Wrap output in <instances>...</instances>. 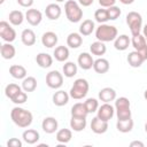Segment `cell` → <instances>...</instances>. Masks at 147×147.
Instances as JSON below:
<instances>
[{"label": "cell", "instance_id": "6da1fadb", "mask_svg": "<svg viewBox=\"0 0 147 147\" xmlns=\"http://www.w3.org/2000/svg\"><path fill=\"white\" fill-rule=\"evenodd\" d=\"M10 118L15 125L22 129L29 127L33 121L32 113L22 107H14L10 111Z\"/></svg>", "mask_w": 147, "mask_h": 147}, {"label": "cell", "instance_id": "7a4b0ae2", "mask_svg": "<svg viewBox=\"0 0 147 147\" xmlns=\"http://www.w3.org/2000/svg\"><path fill=\"white\" fill-rule=\"evenodd\" d=\"M117 36H118V31L114 25L102 23L95 29V38L102 42L114 41Z\"/></svg>", "mask_w": 147, "mask_h": 147}, {"label": "cell", "instance_id": "3957f363", "mask_svg": "<svg viewBox=\"0 0 147 147\" xmlns=\"http://www.w3.org/2000/svg\"><path fill=\"white\" fill-rule=\"evenodd\" d=\"M64 13L69 22L78 23L83 18V9L79 6V2L75 0H67L64 5Z\"/></svg>", "mask_w": 147, "mask_h": 147}, {"label": "cell", "instance_id": "277c9868", "mask_svg": "<svg viewBox=\"0 0 147 147\" xmlns=\"http://www.w3.org/2000/svg\"><path fill=\"white\" fill-rule=\"evenodd\" d=\"M88 90H90L88 82L84 78H78L74 82V85L71 86L69 94H70V98L75 99V100H80L86 96Z\"/></svg>", "mask_w": 147, "mask_h": 147}, {"label": "cell", "instance_id": "5b68a950", "mask_svg": "<svg viewBox=\"0 0 147 147\" xmlns=\"http://www.w3.org/2000/svg\"><path fill=\"white\" fill-rule=\"evenodd\" d=\"M115 113L117 119H127L131 118V103L130 100L125 96L116 98L115 100Z\"/></svg>", "mask_w": 147, "mask_h": 147}, {"label": "cell", "instance_id": "8992f818", "mask_svg": "<svg viewBox=\"0 0 147 147\" xmlns=\"http://www.w3.org/2000/svg\"><path fill=\"white\" fill-rule=\"evenodd\" d=\"M126 24L132 36H138L142 31V16L138 11H130L126 17Z\"/></svg>", "mask_w": 147, "mask_h": 147}, {"label": "cell", "instance_id": "52a82bcc", "mask_svg": "<svg viewBox=\"0 0 147 147\" xmlns=\"http://www.w3.org/2000/svg\"><path fill=\"white\" fill-rule=\"evenodd\" d=\"M46 84L49 88L59 90L63 85V75L57 70H52L46 75Z\"/></svg>", "mask_w": 147, "mask_h": 147}, {"label": "cell", "instance_id": "ba28073f", "mask_svg": "<svg viewBox=\"0 0 147 147\" xmlns=\"http://www.w3.org/2000/svg\"><path fill=\"white\" fill-rule=\"evenodd\" d=\"M0 37L6 42H13L16 39V31L14 28H11V25L8 22L1 21L0 22Z\"/></svg>", "mask_w": 147, "mask_h": 147}, {"label": "cell", "instance_id": "9c48e42d", "mask_svg": "<svg viewBox=\"0 0 147 147\" xmlns=\"http://www.w3.org/2000/svg\"><path fill=\"white\" fill-rule=\"evenodd\" d=\"M131 44L134 51L139 52L144 56V59L147 60V40L145 39V37L141 33L138 36H132Z\"/></svg>", "mask_w": 147, "mask_h": 147}, {"label": "cell", "instance_id": "30bf717a", "mask_svg": "<svg viewBox=\"0 0 147 147\" xmlns=\"http://www.w3.org/2000/svg\"><path fill=\"white\" fill-rule=\"evenodd\" d=\"M96 116L99 118H101L102 121H106L108 122L109 119L113 118L114 114H115V107H113L110 103L108 102H103V105L99 106L98 110H96Z\"/></svg>", "mask_w": 147, "mask_h": 147}, {"label": "cell", "instance_id": "8fae6325", "mask_svg": "<svg viewBox=\"0 0 147 147\" xmlns=\"http://www.w3.org/2000/svg\"><path fill=\"white\" fill-rule=\"evenodd\" d=\"M25 20L28 21V23L32 26H37L40 24V22L42 21V14L40 10L36 9V8H30L26 10L25 13Z\"/></svg>", "mask_w": 147, "mask_h": 147}, {"label": "cell", "instance_id": "7c38bea8", "mask_svg": "<svg viewBox=\"0 0 147 147\" xmlns=\"http://www.w3.org/2000/svg\"><path fill=\"white\" fill-rule=\"evenodd\" d=\"M57 127H59V123H57V119L55 117L48 116V117H45L41 122V129L47 134H52V133L56 132Z\"/></svg>", "mask_w": 147, "mask_h": 147}, {"label": "cell", "instance_id": "4fadbf2b", "mask_svg": "<svg viewBox=\"0 0 147 147\" xmlns=\"http://www.w3.org/2000/svg\"><path fill=\"white\" fill-rule=\"evenodd\" d=\"M91 130L95 133V134H103L107 132L108 130V122L102 121L101 118H99L98 116L92 118L91 122Z\"/></svg>", "mask_w": 147, "mask_h": 147}, {"label": "cell", "instance_id": "5bb4252c", "mask_svg": "<svg viewBox=\"0 0 147 147\" xmlns=\"http://www.w3.org/2000/svg\"><path fill=\"white\" fill-rule=\"evenodd\" d=\"M77 63L83 70H90L91 68H93L94 60H93V57L90 53L83 52V53L79 54V56L77 59Z\"/></svg>", "mask_w": 147, "mask_h": 147}, {"label": "cell", "instance_id": "9a60e30c", "mask_svg": "<svg viewBox=\"0 0 147 147\" xmlns=\"http://www.w3.org/2000/svg\"><path fill=\"white\" fill-rule=\"evenodd\" d=\"M45 14H46L47 18H49L52 21H56L60 18V16L62 14V9L57 3H49L46 6Z\"/></svg>", "mask_w": 147, "mask_h": 147}, {"label": "cell", "instance_id": "2e32d148", "mask_svg": "<svg viewBox=\"0 0 147 147\" xmlns=\"http://www.w3.org/2000/svg\"><path fill=\"white\" fill-rule=\"evenodd\" d=\"M59 41L57 34L53 31H47L41 36V44L47 48H53Z\"/></svg>", "mask_w": 147, "mask_h": 147}, {"label": "cell", "instance_id": "e0dca14e", "mask_svg": "<svg viewBox=\"0 0 147 147\" xmlns=\"http://www.w3.org/2000/svg\"><path fill=\"white\" fill-rule=\"evenodd\" d=\"M99 100L110 103L116 100V91L113 87H103L99 91Z\"/></svg>", "mask_w": 147, "mask_h": 147}, {"label": "cell", "instance_id": "ac0fdd59", "mask_svg": "<svg viewBox=\"0 0 147 147\" xmlns=\"http://www.w3.org/2000/svg\"><path fill=\"white\" fill-rule=\"evenodd\" d=\"M69 98H70V94L67 93L65 91L63 90H59L56 91L54 94H53V103L57 107H62V106H65L68 102H69Z\"/></svg>", "mask_w": 147, "mask_h": 147}, {"label": "cell", "instance_id": "d6986e66", "mask_svg": "<svg viewBox=\"0 0 147 147\" xmlns=\"http://www.w3.org/2000/svg\"><path fill=\"white\" fill-rule=\"evenodd\" d=\"M126 61H127V63H129L132 68H139V67H141V64H142L146 60L144 59V56H142L139 52L132 51V52L129 53V55H127V57H126Z\"/></svg>", "mask_w": 147, "mask_h": 147}, {"label": "cell", "instance_id": "ffe728a7", "mask_svg": "<svg viewBox=\"0 0 147 147\" xmlns=\"http://www.w3.org/2000/svg\"><path fill=\"white\" fill-rule=\"evenodd\" d=\"M22 139L24 142H26L28 145H33L36 144L39 139H40V134L37 130L34 129H26L23 133H22Z\"/></svg>", "mask_w": 147, "mask_h": 147}, {"label": "cell", "instance_id": "44dd1931", "mask_svg": "<svg viewBox=\"0 0 147 147\" xmlns=\"http://www.w3.org/2000/svg\"><path fill=\"white\" fill-rule=\"evenodd\" d=\"M109 68H110V64H109V61L107 59H103V57H99L96 60H94V64H93V69L96 74H100V75H103L106 72L109 71Z\"/></svg>", "mask_w": 147, "mask_h": 147}, {"label": "cell", "instance_id": "7402d4cb", "mask_svg": "<svg viewBox=\"0 0 147 147\" xmlns=\"http://www.w3.org/2000/svg\"><path fill=\"white\" fill-rule=\"evenodd\" d=\"M83 44V36L79 32H71L67 37V45L70 48H78Z\"/></svg>", "mask_w": 147, "mask_h": 147}, {"label": "cell", "instance_id": "603a6c76", "mask_svg": "<svg viewBox=\"0 0 147 147\" xmlns=\"http://www.w3.org/2000/svg\"><path fill=\"white\" fill-rule=\"evenodd\" d=\"M130 44H131V39L126 34L117 36L116 39L114 40V47L117 51H125V49H127Z\"/></svg>", "mask_w": 147, "mask_h": 147}, {"label": "cell", "instance_id": "cb8c5ba5", "mask_svg": "<svg viewBox=\"0 0 147 147\" xmlns=\"http://www.w3.org/2000/svg\"><path fill=\"white\" fill-rule=\"evenodd\" d=\"M36 62L40 68H49L53 64V57L48 53H39L36 56Z\"/></svg>", "mask_w": 147, "mask_h": 147}, {"label": "cell", "instance_id": "d4e9b609", "mask_svg": "<svg viewBox=\"0 0 147 147\" xmlns=\"http://www.w3.org/2000/svg\"><path fill=\"white\" fill-rule=\"evenodd\" d=\"M9 74L15 79H24L28 75L26 69L21 64H13L9 67Z\"/></svg>", "mask_w": 147, "mask_h": 147}, {"label": "cell", "instance_id": "484cf974", "mask_svg": "<svg viewBox=\"0 0 147 147\" xmlns=\"http://www.w3.org/2000/svg\"><path fill=\"white\" fill-rule=\"evenodd\" d=\"M21 40L25 46H32L36 44V33L31 29H24L21 33Z\"/></svg>", "mask_w": 147, "mask_h": 147}, {"label": "cell", "instance_id": "4316f807", "mask_svg": "<svg viewBox=\"0 0 147 147\" xmlns=\"http://www.w3.org/2000/svg\"><path fill=\"white\" fill-rule=\"evenodd\" d=\"M53 55H54V57H55L56 61H59V62H65L69 59V55H70L69 48L67 46H57V47H55Z\"/></svg>", "mask_w": 147, "mask_h": 147}, {"label": "cell", "instance_id": "83f0119b", "mask_svg": "<svg viewBox=\"0 0 147 147\" xmlns=\"http://www.w3.org/2000/svg\"><path fill=\"white\" fill-rule=\"evenodd\" d=\"M133 119L132 118H127V119H117V123H116V129L117 131L122 132V133H127V132H131L132 129H133Z\"/></svg>", "mask_w": 147, "mask_h": 147}, {"label": "cell", "instance_id": "f1b7e54d", "mask_svg": "<svg viewBox=\"0 0 147 147\" xmlns=\"http://www.w3.org/2000/svg\"><path fill=\"white\" fill-rule=\"evenodd\" d=\"M0 53H1V56L5 60H10V59H13L15 56L16 49L10 42H5L0 47Z\"/></svg>", "mask_w": 147, "mask_h": 147}, {"label": "cell", "instance_id": "f546056e", "mask_svg": "<svg viewBox=\"0 0 147 147\" xmlns=\"http://www.w3.org/2000/svg\"><path fill=\"white\" fill-rule=\"evenodd\" d=\"M70 127L76 131V132H80L86 127V118L85 117H76V116H71L70 119Z\"/></svg>", "mask_w": 147, "mask_h": 147}, {"label": "cell", "instance_id": "4dcf8cb0", "mask_svg": "<svg viewBox=\"0 0 147 147\" xmlns=\"http://www.w3.org/2000/svg\"><path fill=\"white\" fill-rule=\"evenodd\" d=\"M90 52L91 54L93 55H96V56H102L105 55V53L107 52V47L105 45V42L100 41V40H96L94 42L91 44L90 46Z\"/></svg>", "mask_w": 147, "mask_h": 147}, {"label": "cell", "instance_id": "1f68e13d", "mask_svg": "<svg viewBox=\"0 0 147 147\" xmlns=\"http://www.w3.org/2000/svg\"><path fill=\"white\" fill-rule=\"evenodd\" d=\"M88 111L84 105V102H77L71 107V116L76 117H87Z\"/></svg>", "mask_w": 147, "mask_h": 147}, {"label": "cell", "instance_id": "d6a6232c", "mask_svg": "<svg viewBox=\"0 0 147 147\" xmlns=\"http://www.w3.org/2000/svg\"><path fill=\"white\" fill-rule=\"evenodd\" d=\"M24 17H25V15L21 10H11L9 13V16H8L9 23L11 25H15V26L21 25L23 23V21H24Z\"/></svg>", "mask_w": 147, "mask_h": 147}, {"label": "cell", "instance_id": "836d02e7", "mask_svg": "<svg viewBox=\"0 0 147 147\" xmlns=\"http://www.w3.org/2000/svg\"><path fill=\"white\" fill-rule=\"evenodd\" d=\"M94 29H95L94 22L92 20H85V21H83V23L79 26V33L82 36H90V34H92Z\"/></svg>", "mask_w": 147, "mask_h": 147}, {"label": "cell", "instance_id": "e575fe53", "mask_svg": "<svg viewBox=\"0 0 147 147\" xmlns=\"http://www.w3.org/2000/svg\"><path fill=\"white\" fill-rule=\"evenodd\" d=\"M72 132L69 129H61L56 132V141L59 144H67L71 140Z\"/></svg>", "mask_w": 147, "mask_h": 147}, {"label": "cell", "instance_id": "d590c367", "mask_svg": "<svg viewBox=\"0 0 147 147\" xmlns=\"http://www.w3.org/2000/svg\"><path fill=\"white\" fill-rule=\"evenodd\" d=\"M22 88L25 92H33L37 88V79L32 76H28L22 82Z\"/></svg>", "mask_w": 147, "mask_h": 147}, {"label": "cell", "instance_id": "8d00e7d4", "mask_svg": "<svg viewBox=\"0 0 147 147\" xmlns=\"http://www.w3.org/2000/svg\"><path fill=\"white\" fill-rule=\"evenodd\" d=\"M77 64L74 63V62H65L63 64V68H62V71H63V75L67 77V78H72L76 74H77Z\"/></svg>", "mask_w": 147, "mask_h": 147}, {"label": "cell", "instance_id": "74e56055", "mask_svg": "<svg viewBox=\"0 0 147 147\" xmlns=\"http://www.w3.org/2000/svg\"><path fill=\"white\" fill-rule=\"evenodd\" d=\"M23 88L21 87V86H18L17 84H14V83H10V84H8L6 87H5V94H6V96L8 98V99H13L16 94H18L21 91H22Z\"/></svg>", "mask_w": 147, "mask_h": 147}, {"label": "cell", "instance_id": "f35d334b", "mask_svg": "<svg viewBox=\"0 0 147 147\" xmlns=\"http://www.w3.org/2000/svg\"><path fill=\"white\" fill-rule=\"evenodd\" d=\"M94 18L98 23L102 24V23H106L109 21V16H108V11H107V8H100V9H96L95 13H94Z\"/></svg>", "mask_w": 147, "mask_h": 147}, {"label": "cell", "instance_id": "ab89813d", "mask_svg": "<svg viewBox=\"0 0 147 147\" xmlns=\"http://www.w3.org/2000/svg\"><path fill=\"white\" fill-rule=\"evenodd\" d=\"M84 105L88 111V114H92V113H95L99 108V101L94 98H88L84 101Z\"/></svg>", "mask_w": 147, "mask_h": 147}, {"label": "cell", "instance_id": "60d3db41", "mask_svg": "<svg viewBox=\"0 0 147 147\" xmlns=\"http://www.w3.org/2000/svg\"><path fill=\"white\" fill-rule=\"evenodd\" d=\"M107 11H108V16H109V20L110 21H115V20H117L121 16V9L117 6L108 7L107 8Z\"/></svg>", "mask_w": 147, "mask_h": 147}, {"label": "cell", "instance_id": "b9f144b4", "mask_svg": "<svg viewBox=\"0 0 147 147\" xmlns=\"http://www.w3.org/2000/svg\"><path fill=\"white\" fill-rule=\"evenodd\" d=\"M26 100H28V94H26V92L23 91V90L11 99V101H13L15 105H22V103L26 102Z\"/></svg>", "mask_w": 147, "mask_h": 147}, {"label": "cell", "instance_id": "7bdbcfd3", "mask_svg": "<svg viewBox=\"0 0 147 147\" xmlns=\"http://www.w3.org/2000/svg\"><path fill=\"white\" fill-rule=\"evenodd\" d=\"M22 141L17 138H10L7 141V147H22Z\"/></svg>", "mask_w": 147, "mask_h": 147}, {"label": "cell", "instance_id": "ee69618b", "mask_svg": "<svg viewBox=\"0 0 147 147\" xmlns=\"http://www.w3.org/2000/svg\"><path fill=\"white\" fill-rule=\"evenodd\" d=\"M115 3H116V0H99V5L102 8H108V7L115 6Z\"/></svg>", "mask_w": 147, "mask_h": 147}, {"label": "cell", "instance_id": "f6af8a7d", "mask_svg": "<svg viewBox=\"0 0 147 147\" xmlns=\"http://www.w3.org/2000/svg\"><path fill=\"white\" fill-rule=\"evenodd\" d=\"M16 1L21 7L24 8H30L33 5V0H16Z\"/></svg>", "mask_w": 147, "mask_h": 147}, {"label": "cell", "instance_id": "bcb514c9", "mask_svg": "<svg viewBox=\"0 0 147 147\" xmlns=\"http://www.w3.org/2000/svg\"><path fill=\"white\" fill-rule=\"evenodd\" d=\"M78 2H79V5H82L83 7H88V6H91V5L94 2V0H78Z\"/></svg>", "mask_w": 147, "mask_h": 147}, {"label": "cell", "instance_id": "7dc6e473", "mask_svg": "<svg viewBox=\"0 0 147 147\" xmlns=\"http://www.w3.org/2000/svg\"><path fill=\"white\" fill-rule=\"evenodd\" d=\"M130 146L131 147H144L145 145H144V142H141V141H138V140H134V141H132V142H130Z\"/></svg>", "mask_w": 147, "mask_h": 147}, {"label": "cell", "instance_id": "c3c4849f", "mask_svg": "<svg viewBox=\"0 0 147 147\" xmlns=\"http://www.w3.org/2000/svg\"><path fill=\"white\" fill-rule=\"evenodd\" d=\"M142 36L145 37V39L147 40V23L142 26Z\"/></svg>", "mask_w": 147, "mask_h": 147}, {"label": "cell", "instance_id": "681fc988", "mask_svg": "<svg viewBox=\"0 0 147 147\" xmlns=\"http://www.w3.org/2000/svg\"><path fill=\"white\" fill-rule=\"evenodd\" d=\"M119 2H122L123 5H131L134 2V0H119Z\"/></svg>", "mask_w": 147, "mask_h": 147}, {"label": "cell", "instance_id": "f907efd6", "mask_svg": "<svg viewBox=\"0 0 147 147\" xmlns=\"http://www.w3.org/2000/svg\"><path fill=\"white\" fill-rule=\"evenodd\" d=\"M144 98H145V100L147 101V88H146V91L144 92Z\"/></svg>", "mask_w": 147, "mask_h": 147}, {"label": "cell", "instance_id": "816d5d0a", "mask_svg": "<svg viewBox=\"0 0 147 147\" xmlns=\"http://www.w3.org/2000/svg\"><path fill=\"white\" fill-rule=\"evenodd\" d=\"M145 132L147 133V122H146V124H145Z\"/></svg>", "mask_w": 147, "mask_h": 147}, {"label": "cell", "instance_id": "f5cc1de1", "mask_svg": "<svg viewBox=\"0 0 147 147\" xmlns=\"http://www.w3.org/2000/svg\"><path fill=\"white\" fill-rule=\"evenodd\" d=\"M55 1H57V2H63L64 0H55Z\"/></svg>", "mask_w": 147, "mask_h": 147}, {"label": "cell", "instance_id": "db71d44e", "mask_svg": "<svg viewBox=\"0 0 147 147\" xmlns=\"http://www.w3.org/2000/svg\"><path fill=\"white\" fill-rule=\"evenodd\" d=\"M3 2H5V0H0V3H1V5H2Z\"/></svg>", "mask_w": 147, "mask_h": 147}]
</instances>
